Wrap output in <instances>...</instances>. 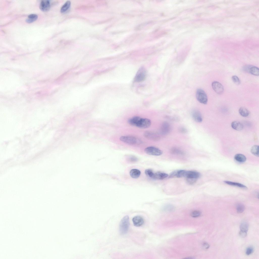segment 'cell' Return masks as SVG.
<instances>
[{
	"mask_svg": "<svg viewBox=\"0 0 259 259\" xmlns=\"http://www.w3.org/2000/svg\"><path fill=\"white\" fill-rule=\"evenodd\" d=\"M130 226L129 216H124L121 220L119 226V231L121 235L125 234L127 232Z\"/></svg>",
	"mask_w": 259,
	"mask_h": 259,
	"instance_id": "1",
	"label": "cell"
},
{
	"mask_svg": "<svg viewBox=\"0 0 259 259\" xmlns=\"http://www.w3.org/2000/svg\"><path fill=\"white\" fill-rule=\"evenodd\" d=\"M120 141L126 144L131 145L140 144L141 141L135 137L131 136H123L120 138Z\"/></svg>",
	"mask_w": 259,
	"mask_h": 259,
	"instance_id": "2",
	"label": "cell"
},
{
	"mask_svg": "<svg viewBox=\"0 0 259 259\" xmlns=\"http://www.w3.org/2000/svg\"><path fill=\"white\" fill-rule=\"evenodd\" d=\"M137 122L135 126L142 128H146L149 127L151 124V121L150 119L142 118L140 117Z\"/></svg>",
	"mask_w": 259,
	"mask_h": 259,
	"instance_id": "3",
	"label": "cell"
},
{
	"mask_svg": "<svg viewBox=\"0 0 259 259\" xmlns=\"http://www.w3.org/2000/svg\"><path fill=\"white\" fill-rule=\"evenodd\" d=\"M196 97L197 100L201 103L206 104L208 101L207 95L205 91L202 89H197L196 92Z\"/></svg>",
	"mask_w": 259,
	"mask_h": 259,
	"instance_id": "4",
	"label": "cell"
},
{
	"mask_svg": "<svg viewBox=\"0 0 259 259\" xmlns=\"http://www.w3.org/2000/svg\"><path fill=\"white\" fill-rule=\"evenodd\" d=\"M145 153L151 156H159L163 154V152L159 149L154 147H149L145 150Z\"/></svg>",
	"mask_w": 259,
	"mask_h": 259,
	"instance_id": "5",
	"label": "cell"
},
{
	"mask_svg": "<svg viewBox=\"0 0 259 259\" xmlns=\"http://www.w3.org/2000/svg\"><path fill=\"white\" fill-rule=\"evenodd\" d=\"M146 72L145 69L143 67L140 68L135 78V81L137 82H140L144 81L146 78Z\"/></svg>",
	"mask_w": 259,
	"mask_h": 259,
	"instance_id": "6",
	"label": "cell"
},
{
	"mask_svg": "<svg viewBox=\"0 0 259 259\" xmlns=\"http://www.w3.org/2000/svg\"><path fill=\"white\" fill-rule=\"evenodd\" d=\"M144 136L147 139L154 141H157L160 139V136L158 134L150 131H147L144 134Z\"/></svg>",
	"mask_w": 259,
	"mask_h": 259,
	"instance_id": "7",
	"label": "cell"
},
{
	"mask_svg": "<svg viewBox=\"0 0 259 259\" xmlns=\"http://www.w3.org/2000/svg\"><path fill=\"white\" fill-rule=\"evenodd\" d=\"M212 87L214 91L218 94H222L223 92L224 89L223 85L217 81L213 82Z\"/></svg>",
	"mask_w": 259,
	"mask_h": 259,
	"instance_id": "8",
	"label": "cell"
},
{
	"mask_svg": "<svg viewBox=\"0 0 259 259\" xmlns=\"http://www.w3.org/2000/svg\"><path fill=\"white\" fill-rule=\"evenodd\" d=\"M171 130V125L167 122H163L161 126V132L162 135H166L169 134Z\"/></svg>",
	"mask_w": 259,
	"mask_h": 259,
	"instance_id": "9",
	"label": "cell"
},
{
	"mask_svg": "<svg viewBox=\"0 0 259 259\" xmlns=\"http://www.w3.org/2000/svg\"><path fill=\"white\" fill-rule=\"evenodd\" d=\"M200 173L197 171H186L184 177L186 178L197 179L200 176Z\"/></svg>",
	"mask_w": 259,
	"mask_h": 259,
	"instance_id": "10",
	"label": "cell"
},
{
	"mask_svg": "<svg viewBox=\"0 0 259 259\" xmlns=\"http://www.w3.org/2000/svg\"><path fill=\"white\" fill-rule=\"evenodd\" d=\"M50 7V4L49 1L47 0H44L41 2L40 8L42 11L46 12L49 10Z\"/></svg>",
	"mask_w": 259,
	"mask_h": 259,
	"instance_id": "11",
	"label": "cell"
},
{
	"mask_svg": "<svg viewBox=\"0 0 259 259\" xmlns=\"http://www.w3.org/2000/svg\"><path fill=\"white\" fill-rule=\"evenodd\" d=\"M133 221L134 225L137 227L141 226L144 223L143 218L139 216H137L134 217L133 219Z\"/></svg>",
	"mask_w": 259,
	"mask_h": 259,
	"instance_id": "12",
	"label": "cell"
},
{
	"mask_svg": "<svg viewBox=\"0 0 259 259\" xmlns=\"http://www.w3.org/2000/svg\"><path fill=\"white\" fill-rule=\"evenodd\" d=\"M192 116L193 119L196 122H200L202 121V115L198 111L195 110L193 111L192 113Z\"/></svg>",
	"mask_w": 259,
	"mask_h": 259,
	"instance_id": "13",
	"label": "cell"
},
{
	"mask_svg": "<svg viewBox=\"0 0 259 259\" xmlns=\"http://www.w3.org/2000/svg\"><path fill=\"white\" fill-rule=\"evenodd\" d=\"M168 176V174L160 172H158L154 173L152 179L159 180L164 179Z\"/></svg>",
	"mask_w": 259,
	"mask_h": 259,
	"instance_id": "14",
	"label": "cell"
},
{
	"mask_svg": "<svg viewBox=\"0 0 259 259\" xmlns=\"http://www.w3.org/2000/svg\"><path fill=\"white\" fill-rule=\"evenodd\" d=\"M231 126L233 129L237 131L242 130L243 127L242 124L239 122L237 121L232 122L231 123Z\"/></svg>",
	"mask_w": 259,
	"mask_h": 259,
	"instance_id": "15",
	"label": "cell"
},
{
	"mask_svg": "<svg viewBox=\"0 0 259 259\" xmlns=\"http://www.w3.org/2000/svg\"><path fill=\"white\" fill-rule=\"evenodd\" d=\"M141 172L140 171L137 169L132 170L130 173L131 176L133 178L137 179L140 176Z\"/></svg>",
	"mask_w": 259,
	"mask_h": 259,
	"instance_id": "16",
	"label": "cell"
},
{
	"mask_svg": "<svg viewBox=\"0 0 259 259\" xmlns=\"http://www.w3.org/2000/svg\"><path fill=\"white\" fill-rule=\"evenodd\" d=\"M224 182L225 184L230 186H236L245 189H246L247 188V187L245 185L239 183L232 182L227 181H224Z\"/></svg>",
	"mask_w": 259,
	"mask_h": 259,
	"instance_id": "17",
	"label": "cell"
},
{
	"mask_svg": "<svg viewBox=\"0 0 259 259\" xmlns=\"http://www.w3.org/2000/svg\"><path fill=\"white\" fill-rule=\"evenodd\" d=\"M234 159L237 162L240 163L245 162L246 160V157L241 154H237L234 157Z\"/></svg>",
	"mask_w": 259,
	"mask_h": 259,
	"instance_id": "18",
	"label": "cell"
},
{
	"mask_svg": "<svg viewBox=\"0 0 259 259\" xmlns=\"http://www.w3.org/2000/svg\"><path fill=\"white\" fill-rule=\"evenodd\" d=\"M38 16L35 14H31L29 15L26 19V22L28 23H31L36 21L38 18Z\"/></svg>",
	"mask_w": 259,
	"mask_h": 259,
	"instance_id": "19",
	"label": "cell"
},
{
	"mask_svg": "<svg viewBox=\"0 0 259 259\" xmlns=\"http://www.w3.org/2000/svg\"><path fill=\"white\" fill-rule=\"evenodd\" d=\"M239 112L240 115L244 117L248 116L249 114V111L246 108L243 107H241L239 109Z\"/></svg>",
	"mask_w": 259,
	"mask_h": 259,
	"instance_id": "20",
	"label": "cell"
},
{
	"mask_svg": "<svg viewBox=\"0 0 259 259\" xmlns=\"http://www.w3.org/2000/svg\"><path fill=\"white\" fill-rule=\"evenodd\" d=\"M249 72L250 74L258 76L259 75L258 68L254 66H251L250 67Z\"/></svg>",
	"mask_w": 259,
	"mask_h": 259,
	"instance_id": "21",
	"label": "cell"
},
{
	"mask_svg": "<svg viewBox=\"0 0 259 259\" xmlns=\"http://www.w3.org/2000/svg\"><path fill=\"white\" fill-rule=\"evenodd\" d=\"M71 5V2L69 1H67L63 6L61 9V12L64 13L67 11Z\"/></svg>",
	"mask_w": 259,
	"mask_h": 259,
	"instance_id": "22",
	"label": "cell"
},
{
	"mask_svg": "<svg viewBox=\"0 0 259 259\" xmlns=\"http://www.w3.org/2000/svg\"><path fill=\"white\" fill-rule=\"evenodd\" d=\"M259 147L258 146L255 145L252 147L251 149V153L255 156H259Z\"/></svg>",
	"mask_w": 259,
	"mask_h": 259,
	"instance_id": "23",
	"label": "cell"
},
{
	"mask_svg": "<svg viewBox=\"0 0 259 259\" xmlns=\"http://www.w3.org/2000/svg\"><path fill=\"white\" fill-rule=\"evenodd\" d=\"M171 153L177 155H182L184 154V152L181 150L177 148L174 147L171 150Z\"/></svg>",
	"mask_w": 259,
	"mask_h": 259,
	"instance_id": "24",
	"label": "cell"
},
{
	"mask_svg": "<svg viewBox=\"0 0 259 259\" xmlns=\"http://www.w3.org/2000/svg\"><path fill=\"white\" fill-rule=\"evenodd\" d=\"M126 159L128 161L132 163H136L138 160V159L137 157L132 155L126 156Z\"/></svg>",
	"mask_w": 259,
	"mask_h": 259,
	"instance_id": "25",
	"label": "cell"
},
{
	"mask_svg": "<svg viewBox=\"0 0 259 259\" xmlns=\"http://www.w3.org/2000/svg\"><path fill=\"white\" fill-rule=\"evenodd\" d=\"M240 230L247 232L248 229V225L246 222H242L240 225Z\"/></svg>",
	"mask_w": 259,
	"mask_h": 259,
	"instance_id": "26",
	"label": "cell"
},
{
	"mask_svg": "<svg viewBox=\"0 0 259 259\" xmlns=\"http://www.w3.org/2000/svg\"><path fill=\"white\" fill-rule=\"evenodd\" d=\"M236 207L237 212L238 213H242L244 210V206L243 204H238L237 205Z\"/></svg>",
	"mask_w": 259,
	"mask_h": 259,
	"instance_id": "27",
	"label": "cell"
},
{
	"mask_svg": "<svg viewBox=\"0 0 259 259\" xmlns=\"http://www.w3.org/2000/svg\"><path fill=\"white\" fill-rule=\"evenodd\" d=\"M146 175L148 177L153 178L154 173L151 169H147L145 171Z\"/></svg>",
	"mask_w": 259,
	"mask_h": 259,
	"instance_id": "28",
	"label": "cell"
},
{
	"mask_svg": "<svg viewBox=\"0 0 259 259\" xmlns=\"http://www.w3.org/2000/svg\"><path fill=\"white\" fill-rule=\"evenodd\" d=\"M191 216L194 218H197L201 215V212L198 211H195L192 212L191 214Z\"/></svg>",
	"mask_w": 259,
	"mask_h": 259,
	"instance_id": "29",
	"label": "cell"
},
{
	"mask_svg": "<svg viewBox=\"0 0 259 259\" xmlns=\"http://www.w3.org/2000/svg\"><path fill=\"white\" fill-rule=\"evenodd\" d=\"M174 209L173 206L170 205H168L165 206L164 208V210L168 212L173 211Z\"/></svg>",
	"mask_w": 259,
	"mask_h": 259,
	"instance_id": "30",
	"label": "cell"
},
{
	"mask_svg": "<svg viewBox=\"0 0 259 259\" xmlns=\"http://www.w3.org/2000/svg\"><path fill=\"white\" fill-rule=\"evenodd\" d=\"M232 79L233 82L236 84L239 85L240 83V80L237 76L235 75L232 76Z\"/></svg>",
	"mask_w": 259,
	"mask_h": 259,
	"instance_id": "31",
	"label": "cell"
},
{
	"mask_svg": "<svg viewBox=\"0 0 259 259\" xmlns=\"http://www.w3.org/2000/svg\"><path fill=\"white\" fill-rule=\"evenodd\" d=\"M253 249L252 247H249L246 249V253L247 255H249L252 253Z\"/></svg>",
	"mask_w": 259,
	"mask_h": 259,
	"instance_id": "32",
	"label": "cell"
},
{
	"mask_svg": "<svg viewBox=\"0 0 259 259\" xmlns=\"http://www.w3.org/2000/svg\"><path fill=\"white\" fill-rule=\"evenodd\" d=\"M188 183L190 184H192L195 183L197 179H193L186 178Z\"/></svg>",
	"mask_w": 259,
	"mask_h": 259,
	"instance_id": "33",
	"label": "cell"
},
{
	"mask_svg": "<svg viewBox=\"0 0 259 259\" xmlns=\"http://www.w3.org/2000/svg\"><path fill=\"white\" fill-rule=\"evenodd\" d=\"M239 235L241 237L245 238L247 235V233L246 232L240 230L239 232Z\"/></svg>",
	"mask_w": 259,
	"mask_h": 259,
	"instance_id": "34",
	"label": "cell"
},
{
	"mask_svg": "<svg viewBox=\"0 0 259 259\" xmlns=\"http://www.w3.org/2000/svg\"><path fill=\"white\" fill-rule=\"evenodd\" d=\"M179 131L181 133L183 134H186L187 132V129L185 128L184 127H181L179 129Z\"/></svg>",
	"mask_w": 259,
	"mask_h": 259,
	"instance_id": "35",
	"label": "cell"
},
{
	"mask_svg": "<svg viewBox=\"0 0 259 259\" xmlns=\"http://www.w3.org/2000/svg\"><path fill=\"white\" fill-rule=\"evenodd\" d=\"M203 247L204 249H208L210 247V245L208 243H204L203 245Z\"/></svg>",
	"mask_w": 259,
	"mask_h": 259,
	"instance_id": "36",
	"label": "cell"
},
{
	"mask_svg": "<svg viewBox=\"0 0 259 259\" xmlns=\"http://www.w3.org/2000/svg\"><path fill=\"white\" fill-rule=\"evenodd\" d=\"M251 66H245L244 68V70L245 71L249 72V69Z\"/></svg>",
	"mask_w": 259,
	"mask_h": 259,
	"instance_id": "37",
	"label": "cell"
}]
</instances>
